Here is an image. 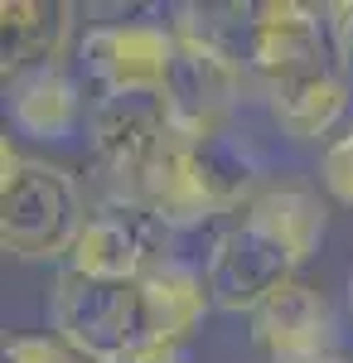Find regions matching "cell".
Segmentation results:
<instances>
[{"instance_id":"cell-1","label":"cell","mask_w":353,"mask_h":363,"mask_svg":"<svg viewBox=\"0 0 353 363\" xmlns=\"http://www.w3.org/2000/svg\"><path fill=\"white\" fill-rule=\"evenodd\" d=\"M325 233H329V213L315 189L267 184L208 252L203 286H208L213 310L252 315L267 296L300 281L296 272L320 252Z\"/></svg>"},{"instance_id":"cell-2","label":"cell","mask_w":353,"mask_h":363,"mask_svg":"<svg viewBox=\"0 0 353 363\" xmlns=\"http://www.w3.org/2000/svg\"><path fill=\"white\" fill-rule=\"evenodd\" d=\"M49 320L63 344L97 363H179V349L150 339L140 281H92L63 267L49 296Z\"/></svg>"},{"instance_id":"cell-3","label":"cell","mask_w":353,"mask_h":363,"mask_svg":"<svg viewBox=\"0 0 353 363\" xmlns=\"http://www.w3.org/2000/svg\"><path fill=\"white\" fill-rule=\"evenodd\" d=\"M87 223L82 189L68 169L0 145V242L25 262H68Z\"/></svg>"},{"instance_id":"cell-4","label":"cell","mask_w":353,"mask_h":363,"mask_svg":"<svg viewBox=\"0 0 353 363\" xmlns=\"http://www.w3.org/2000/svg\"><path fill=\"white\" fill-rule=\"evenodd\" d=\"M247 87H252V78L237 58L174 20V54H169V73H164L160 92L169 102V121L179 136L198 140L228 131V116L242 107Z\"/></svg>"},{"instance_id":"cell-5","label":"cell","mask_w":353,"mask_h":363,"mask_svg":"<svg viewBox=\"0 0 353 363\" xmlns=\"http://www.w3.org/2000/svg\"><path fill=\"white\" fill-rule=\"evenodd\" d=\"M164 242H169V228L160 218H150L131 199H107L97 213H87L78 242L68 252V272L92 281H145L169 267Z\"/></svg>"},{"instance_id":"cell-6","label":"cell","mask_w":353,"mask_h":363,"mask_svg":"<svg viewBox=\"0 0 353 363\" xmlns=\"http://www.w3.org/2000/svg\"><path fill=\"white\" fill-rule=\"evenodd\" d=\"M87 126H92L97 169L107 174V199L126 194L140 179V169L150 165L164 150V140L174 136L164 92H111V97H97Z\"/></svg>"},{"instance_id":"cell-7","label":"cell","mask_w":353,"mask_h":363,"mask_svg":"<svg viewBox=\"0 0 353 363\" xmlns=\"http://www.w3.org/2000/svg\"><path fill=\"white\" fill-rule=\"evenodd\" d=\"M174 54V25H97L78 39V63L102 97L160 92Z\"/></svg>"},{"instance_id":"cell-8","label":"cell","mask_w":353,"mask_h":363,"mask_svg":"<svg viewBox=\"0 0 353 363\" xmlns=\"http://www.w3.org/2000/svg\"><path fill=\"white\" fill-rule=\"evenodd\" d=\"M334 306L320 286L291 281L252 310V344L271 363H310L334 354Z\"/></svg>"},{"instance_id":"cell-9","label":"cell","mask_w":353,"mask_h":363,"mask_svg":"<svg viewBox=\"0 0 353 363\" xmlns=\"http://www.w3.org/2000/svg\"><path fill=\"white\" fill-rule=\"evenodd\" d=\"M116 199H131V203H140L150 218H160L169 233L174 228H198L208 223V218H218V208L208 203V194L198 189V179H194V165H189V140L174 136L164 140V150L150 160V165L140 169V179L126 189V194Z\"/></svg>"},{"instance_id":"cell-10","label":"cell","mask_w":353,"mask_h":363,"mask_svg":"<svg viewBox=\"0 0 353 363\" xmlns=\"http://www.w3.org/2000/svg\"><path fill=\"white\" fill-rule=\"evenodd\" d=\"M73 15H78V5H68V0H5L0 5L5 83H15L29 68L58 63L73 34Z\"/></svg>"},{"instance_id":"cell-11","label":"cell","mask_w":353,"mask_h":363,"mask_svg":"<svg viewBox=\"0 0 353 363\" xmlns=\"http://www.w3.org/2000/svg\"><path fill=\"white\" fill-rule=\"evenodd\" d=\"M189 140V136H184ZM189 165L198 189L208 194L218 213H232V208H247L252 199L262 194V155L257 145L237 131H213V136L189 140Z\"/></svg>"},{"instance_id":"cell-12","label":"cell","mask_w":353,"mask_h":363,"mask_svg":"<svg viewBox=\"0 0 353 363\" xmlns=\"http://www.w3.org/2000/svg\"><path fill=\"white\" fill-rule=\"evenodd\" d=\"M82 116L78 83L63 73V63L49 68H29L10 83V121L34 140H63L73 136Z\"/></svg>"},{"instance_id":"cell-13","label":"cell","mask_w":353,"mask_h":363,"mask_svg":"<svg viewBox=\"0 0 353 363\" xmlns=\"http://www.w3.org/2000/svg\"><path fill=\"white\" fill-rule=\"evenodd\" d=\"M267 107H271V121L281 126V136L320 140L344 121V112H349V83H344V73H329L320 83L271 92Z\"/></svg>"},{"instance_id":"cell-14","label":"cell","mask_w":353,"mask_h":363,"mask_svg":"<svg viewBox=\"0 0 353 363\" xmlns=\"http://www.w3.org/2000/svg\"><path fill=\"white\" fill-rule=\"evenodd\" d=\"M0 363H97V359H87L82 349L63 344L58 335H20L5 344Z\"/></svg>"},{"instance_id":"cell-15","label":"cell","mask_w":353,"mask_h":363,"mask_svg":"<svg viewBox=\"0 0 353 363\" xmlns=\"http://www.w3.org/2000/svg\"><path fill=\"white\" fill-rule=\"evenodd\" d=\"M320 179H325V189L339 199L344 208H353V126L344 136L329 140L325 160H320Z\"/></svg>"},{"instance_id":"cell-16","label":"cell","mask_w":353,"mask_h":363,"mask_svg":"<svg viewBox=\"0 0 353 363\" xmlns=\"http://www.w3.org/2000/svg\"><path fill=\"white\" fill-rule=\"evenodd\" d=\"M329 15V39H334V54L344 68H353V0H339V5H325Z\"/></svg>"},{"instance_id":"cell-17","label":"cell","mask_w":353,"mask_h":363,"mask_svg":"<svg viewBox=\"0 0 353 363\" xmlns=\"http://www.w3.org/2000/svg\"><path fill=\"white\" fill-rule=\"evenodd\" d=\"M310 363H344V359H339V354H329V359H310Z\"/></svg>"},{"instance_id":"cell-18","label":"cell","mask_w":353,"mask_h":363,"mask_svg":"<svg viewBox=\"0 0 353 363\" xmlns=\"http://www.w3.org/2000/svg\"><path fill=\"white\" fill-rule=\"evenodd\" d=\"M349 310H353V272H349Z\"/></svg>"}]
</instances>
